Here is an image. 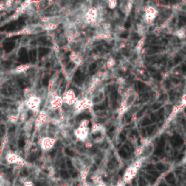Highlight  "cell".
Returning <instances> with one entry per match:
<instances>
[{"mask_svg": "<svg viewBox=\"0 0 186 186\" xmlns=\"http://www.w3.org/2000/svg\"><path fill=\"white\" fill-rule=\"evenodd\" d=\"M142 160H140L138 159L137 161H135L132 165L125 170V173H123V183H129L131 182L134 177L136 176L138 171L140 170V168L142 167Z\"/></svg>", "mask_w": 186, "mask_h": 186, "instance_id": "1", "label": "cell"}, {"mask_svg": "<svg viewBox=\"0 0 186 186\" xmlns=\"http://www.w3.org/2000/svg\"><path fill=\"white\" fill-rule=\"evenodd\" d=\"M25 106L26 107L32 111L34 114H37L40 112V106H41V98L35 95H32L28 98H27L25 102Z\"/></svg>", "mask_w": 186, "mask_h": 186, "instance_id": "2", "label": "cell"}, {"mask_svg": "<svg viewBox=\"0 0 186 186\" xmlns=\"http://www.w3.org/2000/svg\"><path fill=\"white\" fill-rule=\"evenodd\" d=\"M93 103L91 101V99L89 97H84L80 100H77V102L75 103V105L74 106V109L75 111V113L79 114L84 112L86 109H90L93 106Z\"/></svg>", "mask_w": 186, "mask_h": 186, "instance_id": "3", "label": "cell"}, {"mask_svg": "<svg viewBox=\"0 0 186 186\" xmlns=\"http://www.w3.org/2000/svg\"><path fill=\"white\" fill-rule=\"evenodd\" d=\"M6 161L9 164H15V165H19V166H25L27 165V162L16 153L13 152H8L6 154Z\"/></svg>", "mask_w": 186, "mask_h": 186, "instance_id": "4", "label": "cell"}, {"mask_svg": "<svg viewBox=\"0 0 186 186\" xmlns=\"http://www.w3.org/2000/svg\"><path fill=\"white\" fill-rule=\"evenodd\" d=\"M98 9L95 7H91L86 11L84 14V21L86 24H95L98 20Z\"/></svg>", "mask_w": 186, "mask_h": 186, "instance_id": "5", "label": "cell"}, {"mask_svg": "<svg viewBox=\"0 0 186 186\" xmlns=\"http://www.w3.org/2000/svg\"><path fill=\"white\" fill-rule=\"evenodd\" d=\"M90 134V128L85 126H78L74 131V135L79 142H86Z\"/></svg>", "mask_w": 186, "mask_h": 186, "instance_id": "6", "label": "cell"}, {"mask_svg": "<svg viewBox=\"0 0 186 186\" xmlns=\"http://www.w3.org/2000/svg\"><path fill=\"white\" fill-rule=\"evenodd\" d=\"M62 100H63V104L68 106H74L78 99L76 97L75 93L72 89H69L64 93L63 96H62Z\"/></svg>", "mask_w": 186, "mask_h": 186, "instance_id": "7", "label": "cell"}, {"mask_svg": "<svg viewBox=\"0 0 186 186\" xmlns=\"http://www.w3.org/2000/svg\"><path fill=\"white\" fill-rule=\"evenodd\" d=\"M55 143V137H51V136H44L40 139L39 142V145L43 151L47 152L50 151Z\"/></svg>", "mask_w": 186, "mask_h": 186, "instance_id": "8", "label": "cell"}, {"mask_svg": "<svg viewBox=\"0 0 186 186\" xmlns=\"http://www.w3.org/2000/svg\"><path fill=\"white\" fill-rule=\"evenodd\" d=\"M158 16V10L154 7H146L144 8V20L148 24H152Z\"/></svg>", "mask_w": 186, "mask_h": 186, "instance_id": "9", "label": "cell"}, {"mask_svg": "<svg viewBox=\"0 0 186 186\" xmlns=\"http://www.w3.org/2000/svg\"><path fill=\"white\" fill-rule=\"evenodd\" d=\"M48 113L45 110H42V111H40L37 114V117L35 121V127L36 129L38 128H42L48 120Z\"/></svg>", "mask_w": 186, "mask_h": 186, "instance_id": "10", "label": "cell"}, {"mask_svg": "<svg viewBox=\"0 0 186 186\" xmlns=\"http://www.w3.org/2000/svg\"><path fill=\"white\" fill-rule=\"evenodd\" d=\"M63 100H62V96L58 94H53L49 101V108L53 111L61 109L63 106Z\"/></svg>", "mask_w": 186, "mask_h": 186, "instance_id": "11", "label": "cell"}, {"mask_svg": "<svg viewBox=\"0 0 186 186\" xmlns=\"http://www.w3.org/2000/svg\"><path fill=\"white\" fill-rule=\"evenodd\" d=\"M154 145L152 142H148L145 144H142V152L141 156L139 157V159L143 161L144 159H146L149 156H151L152 154L154 153Z\"/></svg>", "mask_w": 186, "mask_h": 186, "instance_id": "12", "label": "cell"}, {"mask_svg": "<svg viewBox=\"0 0 186 186\" xmlns=\"http://www.w3.org/2000/svg\"><path fill=\"white\" fill-rule=\"evenodd\" d=\"M73 164H74V166L75 167V169L78 170L80 173L83 172V171H85V170H87L84 162H83V160L80 159V158H75L73 160Z\"/></svg>", "mask_w": 186, "mask_h": 186, "instance_id": "13", "label": "cell"}, {"mask_svg": "<svg viewBox=\"0 0 186 186\" xmlns=\"http://www.w3.org/2000/svg\"><path fill=\"white\" fill-rule=\"evenodd\" d=\"M70 60L73 62V63H74L75 66H79V65L82 64L83 58H82V56H81L79 54H77V53H75V52H73V53L71 54V55H70Z\"/></svg>", "mask_w": 186, "mask_h": 186, "instance_id": "14", "label": "cell"}, {"mask_svg": "<svg viewBox=\"0 0 186 186\" xmlns=\"http://www.w3.org/2000/svg\"><path fill=\"white\" fill-rule=\"evenodd\" d=\"M30 67H31L30 65H21V66H18L15 69V72H16V74H23V73L27 72Z\"/></svg>", "mask_w": 186, "mask_h": 186, "instance_id": "15", "label": "cell"}, {"mask_svg": "<svg viewBox=\"0 0 186 186\" xmlns=\"http://www.w3.org/2000/svg\"><path fill=\"white\" fill-rule=\"evenodd\" d=\"M57 27H58V24L55 22H48V24H46L45 27L46 30H55Z\"/></svg>", "mask_w": 186, "mask_h": 186, "instance_id": "16", "label": "cell"}, {"mask_svg": "<svg viewBox=\"0 0 186 186\" xmlns=\"http://www.w3.org/2000/svg\"><path fill=\"white\" fill-rule=\"evenodd\" d=\"M174 35L180 38V39H183L185 37V30L184 28H180V29H177V31L174 33Z\"/></svg>", "mask_w": 186, "mask_h": 186, "instance_id": "17", "label": "cell"}, {"mask_svg": "<svg viewBox=\"0 0 186 186\" xmlns=\"http://www.w3.org/2000/svg\"><path fill=\"white\" fill-rule=\"evenodd\" d=\"M106 4H107L108 7L111 8V9H114L117 7V5H118L117 1H115V0H110V1H108Z\"/></svg>", "mask_w": 186, "mask_h": 186, "instance_id": "18", "label": "cell"}, {"mask_svg": "<svg viewBox=\"0 0 186 186\" xmlns=\"http://www.w3.org/2000/svg\"><path fill=\"white\" fill-rule=\"evenodd\" d=\"M114 65H115V61H114V58H109L106 61V66L108 68H112L113 66H114Z\"/></svg>", "mask_w": 186, "mask_h": 186, "instance_id": "19", "label": "cell"}, {"mask_svg": "<svg viewBox=\"0 0 186 186\" xmlns=\"http://www.w3.org/2000/svg\"><path fill=\"white\" fill-rule=\"evenodd\" d=\"M23 186H35V185H34V182L32 181L27 180L26 182H23Z\"/></svg>", "mask_w": 186, "mask_h": 186, "instance_id": "20", "label": "cell"}, {"mask_svg": "<svg viewBox=\"0 0 186 186\" xmlns=\"http://www.w3.org/2000/svg\"><path fill=\"white\" fill-rule=\"evenodd\" d=\"M139 45L137 46V49L138 50H140L141 48H142V46H143V39H141L140 41H139V43H138Z\"/></svg>", "mask_w": 186, "mask_h": 186, "instance_id": "21", "label": "cell"}, {"mask_svg": "<svg viewBox=\"0 0 186 186\" xmlns=\"http://www.w3.org/2000/svg\"><path fill=\"white\" fill-rule=\"evenodd\" d=\"M6 9V7H5V3L4 2H0V12L3 11Z\"/></svg>", "mask_w": 186, "mask_h": 186, "instance_id": "22", "label": "cell"}, {"mask_svg": "<svg viewBox=\"0 0 186 186\" xmlns=\"http://www.w3.org/2000/svg\"><path fill=\"white\" fill-rule=\"evenodd\" d=\"M95 186H106V183H105V182H99V183L95 184Z\"/></svg>", "mask_w": 186, "mask_h": 186, "instance_id": "23", "label": "cell"}, {"mask_svg": "<svg viewBox=\"0 0 186 186\" xmlns=\"http://www.w3.org/2000/svg\"><path fill=\"white\" fill-rule=\"evenodd\" d=\"M0 19H1V14H0Z\"/></svg>", "mask_w": 186, "mask_h": 186, "instance_id": "24", "label": "cell"}]
</instances>
